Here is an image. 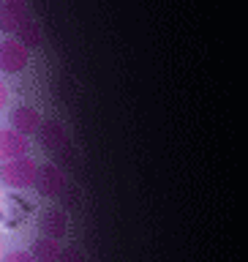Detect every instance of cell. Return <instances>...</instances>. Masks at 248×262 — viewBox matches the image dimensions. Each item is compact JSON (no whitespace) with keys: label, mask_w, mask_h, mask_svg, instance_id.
<instances>
[{"label":"cell","mask_w":248,"mask_h":262,"mask_svg":"<svg viewBox=\"0 0 248 262\" xmlns=\"http://www.w3.org/2000/svg\"><path fill=\"white\" fill-rule=\"evenodd\" d=\"M41 115H38V110L36 106H28V104H19L16 110H11L8 112V126H11L16 134H22V137H33L38 131V126H41Z\"/></svg>","instance_id":"5b68a950"},{"label":"cell","mask_w":248,"mask_h":262,"mask_svg":"<svg viewBox=\"0 0 248 262\" xmlns=\"http://www.w3.org/2000/svg\"><path fill=\"white\" fill-rule=\"evenodd\" d=\"M57 262H85V257H82V251L77 249V246H60Z\"/></svg>","instance_id":"8fae6325"},{"label":"cell","mask_w":248,"mask_h":262,"mask_svg":"<svg viewBox=\"0 0 248 262\" xmlns=\"http://www.w3.org/2000/svg\"><path fill=\"white\" fill-rule=\"evenodd\" d=\"M11 38L19 41V44L28 49V52H30V49H38L41 44H44V33H41V25L33 19V16H28V19H25L19 28H16V33H14Z\"/></svg>","instance_id":"9c48e42d"},{"label":"cell","mask_w":248,"mask_h":262,"mask_svg":"<svg viewBox=\"0 0 248 262\" xmlns=\"http://www.w3.org/2000/svg\"><path fill=\"white\" fill-rule=\"evenodd\" d=\"M36 134H38V142L44 145L47 150H52L55 156H60V159H71V137H69V131H65L63 123L41 120Z\"/></svg>","instance_id":"7a4b0ae2"},{"label":"cell","mask_w":248,"mask_h":262,"mask_svg":"<svg viewBox=\"0 0 248 262\" xmlns=\"http://www.w3.org/2000/svg\"><path fill=\"white\" fill-rule=\"evenodd\" d=\"M6 104H8V88L3 85V82H0V110H3Z\"/></svg>","instance_id":"4fadbf2b"},{"label":"cell","mask_w":248,"mask_h":262,"mask_svg":"<svg viewBox=\"0 0 248 262\" xmlns=\"http://www.w3.org/2000/svg\"><path fill=\"white\" fill-rule=\"evenodd\" d=\"M0 6H3V0H0Z\"/></svg>","instance_id":"5bb4252c"},{"label":"cell","mask_w":248,"mask_h":262,"mask_svg":"<svg viewBox=\"0 0 248 262\" xmlns=\"http://www.w3.org/2000/svg\"><path fill=\"white\" fill-rule=\"evenodd\" d=\"M28 156V137L16 134L14 128H0V164Z\"/></svg>","instance_id":"52a82bcc"},{"label":"cell","mask_w":248,"mask_h":262,"mask_svg":"<svg viewBox=\"0 0 248 262\" xmlns=\"http://www.w3.org/2000/svg\"><path fill=\"white\" fill-rule=\"evenodd\" d=\"M36 167H38V164L33 161L30 156L3 161V164H0V180H3L8 188L25 191V188H33V180H36Z\"/></svg>","instance_id":"6da1fadb"},{"label":"cell","mask_w":248,"mask_h":262,"mask_svg":"<svg viewBox=\"0 0 248 262\" xmlns=\"http://www.w3.org/2000/svg\"><path fill=\"white\" fill-rule=\"evenodd\" d=\"M41 235L44 237H52V241H63L65 232H69V216H65V210H57V208H49L41 213Z\"/></svg>","instance_id":"ba28073f"},{"label":"cell","mask_w":248,"mask_h":262,"mask_svg":"<svg viewBox=\"0 0 248 262\" xmlns=\"http://www.w3.org/2000/svg\"><path fill=\"white\" fill-rule=\"evenodd\" d=\"M3 262H36L30 257L28 251H22V249H16V251H8L6 257H3Z\"/></svg>","instance_id":"7c38bea8"},{"label":"cell","mask_w":248,"mask_h":262,"mask_svg":"<svg viewBox=\"0 0 248 262\" xmlns=\"http://www.w3.org/2000/svg\"><path fill=\"white\" fill-rule=\"evenodd\" d=\"M33 188L38 191V196H47V200H57L60 191L65 188V175L57 164H38L36 167V180H33Z\"/></svg>","instance_id":"3957f363"},{"label":"cell","mask_w":248,"mask_h":262,"mask_svg":"<svg viewBox=\"0 0 248 262\" xmlns=\"http://www.w3.org/2000/svg\"><path fill=\"white\" fill-rule=\"evenodd\" d=\"M30 16L28 6H25V0H3V6H0V33H6V36H14L16 28Z\"/></svg>","instance_id":"8992f818"},{"label":"cell","mask_w":248,"mask_h":262,"mask_svg":"<svg viewBox=\"0 0 248 262\" xmlns=\"http://www.w3.org/2000/svg\"><path fill=\"white\" fill-rule=\"evenodd\" d=\"M28 63H30V52L19 41L14 38L0 41V71L3 74H19L28 69Z\"/></svg>","instance_id":"277c9868"},{"label":"cell","mask_w":248,"mask_h":262,"mask_svg":"<svg viewBox=\"0 0 248 262\" xmlns=\"http://www.w3.org/2000/svg\"><path fill=\"white\" fill-rule=\"evenodd\" d=\"M28 254L36 262H57V254H60V241H52V237H36V241L30 243Z\"/></svg>","instance_id":"30bf717a"}]
</instances>
